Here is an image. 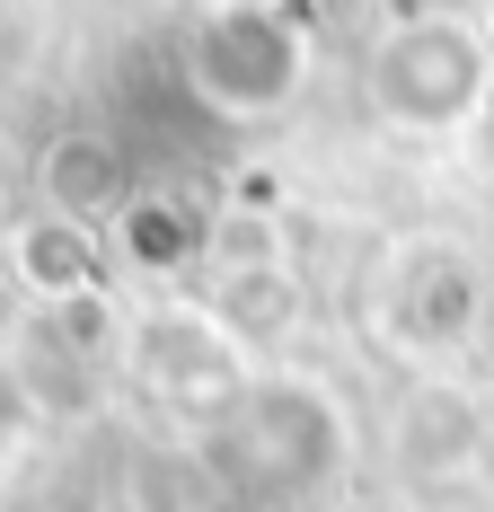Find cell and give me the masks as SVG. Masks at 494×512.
I'll use <instances>...</instances> for the list:
<instances>
[{
  "label": "cell",
  "instance_id": "obj_2",
  "mask_svg": "<svg viewBox=\"0 0 494 512\" xmlns=\"http://www.w3.org/2000/svg\"><path fill=\"white\" fill-rule=\"evenodd\" d=\"M486 151H494V89H486Z\"/></svg>",
  "mask_w": 494,
  "mask_h": 512
},
{
  "label": "cell",
  "instance_id": "obj_1",
  "mask_svg": "<svg viewBox=\"0 0 494 512\" xmlns=\"http://www.w3.org/2000/svg\"><path fill=\"white\" fill-rule=\"evenodd\" d=\"M486 98V71H477V45L459 27H406L380 53V106L397 124H450Z\"/></svg>",
  "mask_w": 494,
  "mask_h": 512
}]
</instances>
